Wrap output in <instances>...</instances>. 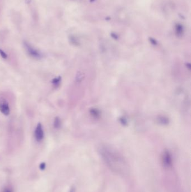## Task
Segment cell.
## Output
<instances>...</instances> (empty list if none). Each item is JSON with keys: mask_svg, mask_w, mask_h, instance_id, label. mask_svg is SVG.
<instances>
[{"mask_svg": "<svg viewBox=\"0 0 191 192\" xmlns=\"http://www.w3.org/2000/svg\"><path fill=\"white\" fill-rule=\"evenodd\" d=\"M176 31H177L178 35H181L183 32L182 26L180 25H177L176 26Z\"/></svg>", "mask_w": 191, "mask_h": 192, "instance_id": "cell-8", "label": "cell"}, {"mask_svg": "<svg viewBox=\"0 0 191 192\" xmlns=\"http://www.w3.org/2000/svg\"><path fill=\"white\" fill-rule=\"evenodd\" d=\"M24 46L28 54L32 58L37 59H39L42 58V54H40V52L37 51V49H34L29 43H26V42L24 43Z\"/></svg>", "mask_w": 191, "mask_h": 192, "instance_id": "cell-2", "label": "cell"}, {"mask_svg": "<svg viewBox=\"0 0 191 192\" xmlns=\"http://www.w3.org/2000/svg\"><path fill=\"white\" fill-rule=\"evenodd\" d=\"M61 125V121L60 120V118L58 117H56L54 119V123H53V126L56 129L60 128V126Z\"/></svg>", "mask_w": 191, "mask_h": 192, "instance_id": "cell-7", "label": "cell"}, {"mask_svg": "<svg viewBox=\"0 0 191 192\" xmlns=\"http://www.w3.org/2000/svg\"><path fill=\"white\" fill-rule=\"evenodd\" d=\"M61 81V77H55L52 81V83L53 84V86L54 87H58L59 86V85H60Z\"/></svg>", "mask_w": 191, "mask_h": 192, "instance_id": "cell-6", "label": "cell"}, {"mask_svg": "<svg viewBox=\"0 0 191 192\" xmlns=\"http://www.w3.org/2000/svg\"><path fill=\"white\" fill-rule=\"evenodd\" d=\"M34 137L35 140L37 142H40L44 138V131L42 125L40 123L38 124L35 130Z\"/></svg>", "mask_w": 191, "mask_h": 192, "instance_id": "cell-4", "label": "cell"}, {"mask_svg": "<svg viewBox=\"0 0 191 192\" xmlns=\"http://www.w3.org/2000/svg\"><path fill=\"white\" fill-rule=\"evenodd\" d=\"M162 161H163V165L165 167L171 166L172 163V159H171V155L168 151H165L163 153L162 156Z\"/></svg>", "mask_w": 191, "mask_h": 192, "instance_id": "cell-5", "label": "cell"}, {"mask_svg": "<svg viewBox=\"0 0 191 192\" xmlns=\"http://www.w3.org/2000/svg\"><path fill=\"white\" fill-rule=\"evenodd\" d=\"M3 192H12V189L11 188H7L4 189Z\"/></svg>", "mask_w": 191, "mask_h": 192, "instance_id": "cell-10", "label": "cell"}, {"mask_svg": "<svg viewBox=\"0 0 191 192\" xmlns=\"http://www.w3.org/2000/svg\"><path fill=\"white\" fill-rule=\"evenodd\" d=\"M99 153L107 166L112 171L119 175H124L129 172V165L120 152L111 147L102 146Z\"/></svg>", "mask_w": 191, "mask_h": 192, "instance_id": "cell-1", "label": "cell"}, {"mask_svg": "<svg viewBox=\"0 0 191 192\" xmlns=\"http://www.w3.org/2000/svg\"><path fill=\"white\" fill-rule=\"evenodd\" d=\"M0 54H1V57L3 58V59H6L7 58V54L5 52H3L2 49H0Z\"/></svg>", "mask_w": 191, "mask_h": 192, "instance_id": "cell-9", "label": "cell"}, {"mask_svg": "<svg viewBox=\"0 0 191 192\" xmlns=\"http://www.w3.org/2000/svg\"><path fill=\"white\" fill-rule=\"evenodd\" d=\"M70 192H75L74 190V189H72L70 191Z\"/></svg>", "mask_w": 191, "mask_h": 192, "instance_id": "cell-11", "label": "cell"}, {"mask_svg": "<svg viewBox=\"0 0 191 192\" xmlns=\"http://www.w3.org/2000/svg\"><path fill=\"white\" fill-rule=\"evenodd\" d=\"M0 111L5 115H9L10 112L9 103L3 98L0 99Z\"/></svg>", "mask_w": 191, "mask_h": 192, "instance_id": "cell-3", "label": "cell"}]
</instances>
